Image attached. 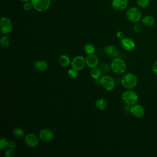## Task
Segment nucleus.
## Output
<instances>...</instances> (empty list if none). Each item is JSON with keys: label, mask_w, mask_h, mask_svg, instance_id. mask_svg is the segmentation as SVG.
Masks as SVG:
<instances>
[{"label": "nucleus", "mask_w": 157, "mask_h": 157, "mask_svg": "<svg viewBox=\"0 0 157 157\" xmlns=\"http://www.w3.org/2000/svg\"><path fill=\"white\" fill-rule=\"evenodd\" d=\"M95 105L96 108L98 109L99 110H104L106 109L107 104V102L104 99L99 98L96 101Z\"/></svg>", "instance_id": "20"}, {"label": "nucleus", "mask_w": 157, "mask_h": 157, "mask_svg": "<svg viewBox=\"0 0 157 157\" xmlns=\"http://www.w3.org/2000/svg\"><path fill=\"white\" fill-rule=\"evenodd\" d=\"M138 6L140 8L147 7L150 2V0H136Z\"/></svg>", "instance_id": "24"}, {"label": "nucleus", "mask_w": 157, "mask_h": 157, "mask_svg": "<svg viewBox=\"0 0 157 157\" xmlns=\"http://www.w3.org/2000/svg\"><path fill=\"white\" fill-rule=\"evenodd\" d=\"M121 98L123 102L128 105H132L137 103L138 96L137 93L132 90H127L121 94Z\"/></svg>", "instance_id": "3"}, {"label": "nucleus", "mask_w": 157, "mask_h": 157, "mask_svg": "<svg viewBox=\"0 0 157 157\" xmlns=\"http://www.w3.org/2000/svg\"><path fill=\"white\" fill-rule=\"evenodd\" d=\"M130 113L136 118H141L144 115L145 109L142 105L135 104L131 105Z\"/></svg>", "instance_id": "12"}, {"label": "nucleus", "mask_w": 157, "mask_h": 157, "mask_svg": "<svg viewBox=\"0 0 157 157\" xmlns=\"http://www.w3.org/2000/svg\"><path fill=\"white\" fill-rule=\"evenodd\" d=\"M13 28L11 20L7 17H2L0 20V31L4 34L10 33Z\"/></svg>", "instance_id": "7"}, {"label": "nucleus", "mask_w": 157, "mask_h": 157, "mask_svg": "<svg viewBox=\"0 0 157 157\" xmlns=\"http://www.w3.org/2000/svg\"><path fill=\"white\" fill-rule=\"evenodd\" d=\"M137 78L136 75L132 73L129 72L124 74L121 80L122 86L127 90H132L137 85Z\"/></svg>", "instance_id": "1"}, {"label": "nucleus", "mask_w": 157, "mask_h": 157, "mask_svg": "<svg viewBox=\"0 0 157 157\" xmlns=\"http://www.w3.org/2000/svg\"><path fill=\"white\" fill-rule=\"evenodd\" d=\"M117 37L120 39H121L123 38H124V33L123 32L121 31H119L117 33Z\"/></svg>", "instance_id": "33"}, {"label": "nucleus", "mask_w": 157, "mask_h": 157, "mask_svg": "<svg viewBox=\"0 0 157 157\" xmlns=\"http://www.w3.org/2000/svg\"><path fill=\"white\" fill-rule=\"evenodd\" d=\"M128 5V0H112V6L115 10L121 11L124 10Z\"/></svg>", "instance_id": "13"}, {"label": "nucleus", "mask_w": 157, "mask_h": 157, "mask_svg": "<svg viewBox=\"0 0 157 157\" xmlns=\"http://www.w3.org/2000/svg\"><path fill=\"white\" fill-rule=\"evenodd\" d=\"M39 137L43 142H50L53 139L54 133L50 129L44 128L39 132Z\"/></svg>", "instance_id": "10"}, {"label": "nucleus", "mask_w": 157, "mask_h": 157, "mask_svg": "<svg viewBox=\"0 0 157 157\" xmlns=\"http://www.w3.org/2000/svg\"><path fill=\"white\" fill-rule=\"evenodd\" d=\"M25 142L31 148L36 147L39 143L38 137L34 133H29L25 137Z\"/></svg>", "instance_id": "9"}, {"label": "nucleus", "mask_w": 157, "mask_h": 157, "mask_svg": "<svg viewBox=\"0 0 157 157\" xmlns=\"http://www.w3.org/2000/svg\"><path fill=\"white\" fill-rule=\"evenodd\" d=\"M133 29L136 33H139L141 31L142 29V24L139 23V22L134 23V25H133Z\"/></svg>", "instance_id": "28"}, {"label": "nucleus", "mask_w": 157, "mask_h": 157, "mask_svg": "<svg viewBox=\"0 0 157 157\" xmlns=\"http://www.w3.org/2000/svg\"><path fill=\"white\" fill-rule=\"evenodd\" d=\"M112 71L117 74H122L126 70V64L125 62L120 58H115L112 59L110 63Z\"/></svg>", "instance_id": "2"}, {"label": "nucleus", "mask_w": 157, "mask_h": 157, "mask_svg": "<svg viewBox=\"0 0 157 157\" xmlns=\"http://www.w3.org/2000/svg\"><path fill=\"white\" fill-rule=\"evenodd\" d=\"M5 156L7 157H13L15 156V152L13 148H9L6 151L5 153Z\"/></svg>", "instance_id": "29"}, {"label": "nucleus", "mask_w": 157, "mask_h": 157, "mask_svg": "<svg viewBox=\"0 0 157 157\" xmlns=\"http://www.w3.org/2000/svg\"><path fill=\"white\" fill-rule=\"evenodd\" d=\"M30 1L33 9L39 12H44L48 10L51 4V0H31Z\"/></svg>", "instance_id": "6"}, {"label": "nucleus", "mask_w": 157, "mask_h": 157, "mask_svg": "<svg viewBox=\"0 0 157 157\" xmlns=\"http://www.w3.org/2000/svg\"><path fill=\"white\" fill-rule=\"evenodd\" d=\"M13 135L18 139H21L25 136L23 130L20 128H16L13 130Z\"/></svg>", "instance_id": "21"}, {"label": "nucleus", "mask_w": 157, "mask_h": 157, "mask_svg": "<svg viewBox=\"0 0 157 157\" xmlns=\"http://www.w3.org/2000/svg\"><path fill=\"white\" fill-rule=\"evenodd\" d=\"M67 75L69 76V77H70L71 78L74 79L75 78H77V75H78V73H77V71H76L75 69L71 68L70 69L68 70L67 71Z\"/></svg>", "instance_id": "26"}, {"label": "nucleus", "mask_w": 157, "mask_h": 157, "mask_svg": "<svg viewBox=\"0 0 157 157\" xmlns=\"http://www.w3.org/2000/svg\"><path fill=\"white\" fill-rule=\"evenodd\" d=\"M86 64L90 68H93L96 67L99 63V59L96 55L94 54L88 55L85 58Z\"/></svg>", "instance_id": "14"}, {"label": "nucleus", "mask_w": 157, "mask_h": 157, "mask_svg": "<svg viewBox=\"0 0 157 157\" xmlns=\"http://www.w3.org/2000/svg\"><path fill=\"white\" fill-rule=\"evenodd\" d=\"M99 84L106 91H110L114 89L115 82L114 79L110 75H105L99 78Z\"/></svg>", "instance_id": "5"}, {"label": "nucleus", "mask_w": 157, "mask_h": 157, "mask_svg": "<svg viewBox=\"0 0 157 157\" xmlns=\"http://www.w3.org/2000/svg\"><path fill=\"white\" fill-rule=\"evenodd\" d=\"M9 142L4 137H1L0 139V150H4L7 147H8Z\"/></svg>", "instance_id": "25"}, {"label": "nucleus", "mask_w": 157, "mask_h": 157, "mask_svg": "<svg viewBox=\"0 0 157 157\" xmlns=\"http://www.w3.org/2000/svg\"><path fill=\"white\" fill-rule=\"evenodd\" d=\"M8 147L10 148L15 149L17 147V144L14 141H10V142H9Z\"/></svg>", "instance_id": "31"}, {"label": "nucleus", "mask_w": 157, "mask_h": 157, "mask_svg": "<svg viewBox=\"0 0 157 157\" xmlns=\"http://www.w3.org/2000/svg\"><path fill=\"white\" fill-rule=\"evenodd\" d=\"M126 16L129 21L137 23L142 19V12L139 8L131 7L127 10Z\"/></svg>", "instance_id": "4"}, {"label": "nucleus", "mask_w": 157, "mask_h": 157, "mask_svg": "<svg viewBox=\"0 0 157 157\" xmlns=\"http://www.w3.org/2000/svg\"><path fill=\"white\" fill-rule=\"evenodd\" d=\"M58 62L62 67H67L70 64V58L66 55H61L59 58Z\"/></svg>", "instance_id": "18"}, {"label": "nucleus", "mask_w": 157, "mask_h": 157, "mask_svg": "<svg viewBox=\"0 0 157 157\" xmlns=\"http://www.w3.org/2000/svg\"><path fill=\"white\" fill-rule=\"evenodd\" d=\"M104 52L107 55L112 56H117L119 53L118 48L114 45L106 46L104 48Z\"/></svg>", "instance_id": "16"}, {"label": "nucleus", "mask_w": 157, "mask_h": 157, "mask_svg": "<svg viewBox=\"0 0 157 157\" xmlns=\"http://www.w3.org/2000/svg\"><path fill=\"white\" fill-rule=\"evenodd\" d=\"M10 44V40L7 36H3L0 39V45L2 48L7 47Z\"/></svg>", "instance_id": "23"}, {"label": "nucleus", "mask_w": 157, "mask_h": 157, "mask_svg": "<svg viewBox=\"0 0 157 157\" xmlns=\"http://www.w3.org/2000/svg\"><path fill=\"white\" fill-rule=\"evenodd\" d=\"M34 68L36 69V70H37V71L43 72V71H46L48 69V63L45 61L39 60L34 63Z\"/></svg>", "instance_id": "15"}, {"label": "nucleus", "mask_w": 157, "mask_h": 157, "mask_svg": "<svg viewBox=\"0 0 157 157\" xmlns=\"http://www.w3.org/2000/svg\"><path fill=\"white\" fill-rule=\"evenodd\" d=\"M72 68L75 69L77 71H82L83 69L86 64V60L82 56H75L71 61Z\"/></svg>", "instance_id": "8"}, {"label": "nucleus", "mask_w": 157, "mask_h": 157, "mask_svg": "<svg viewBox=\"0 0 157 157\" xmlns=\"http://www.w3.org/2000/svg\"><path fill=\"white\" fill-rule=\"evenodd\" d=\"M84 51L88 55L93 54L95 51V47L91 44H86L84 46Z\"/></svg>", "instance_id": "22"}, {"label": "nucleus", "mask_w": 157, "mask_h": 157, "mask_svg": "<svg viewBox=\"0 0 157 157\" xmlns=\"http://www.w3.org/2000/svg\"><path fill=\"white\" fill-rule=\"evenodd\" d=\"M33 8V4L31 1L24 2V4L23 5V10H25L26 11L31 10Z\"/></svg>", "instance_id": "27"}, {"label": "nucleus", "mask_w": 157, "mask_h": 157, "mask_svg": "<svg viewBox=\"0 0 157 157\" xmlns=\"http://www.w3.org/2000/svg\"><path fill=\"white\" fill-rule=\"evenodd\" d=\"M152 71L153 72L157 75V61H155L152 64Z\"/></svg>", "instance_id": "32"}, {"label": "nucleus", "mask_w": 157, "mask_h": 157, "mask_svg": "<svg viewBox=\"0 0 157 157\" xmlns=\"http://www.w3.org/2000/svg\"><path fill=\"white\" fill-rule=\"evenodd\" d=\"M121 47L126 51H132L136 46L134 40L130 37H124L120 41Z\"/></svg>", "instance_id": "11"}, {"label": "nucleus", "mask_w": 157, "mask_h": 157, "mask_svg": "<svg viewBox=\"0 0 157 157\" xmlns=\"http://www.w3.org/2000/svg\"><path fill=\"white\" fill-rule=\"evenodd\" d=\"M20 1L23 2H28V1H29L31 0H20Z\"/></svg>", "instance_id": "34"}, {"label": "nucleus", "mask_w": 157, "mask_h": 157, "mask_svg": "<svg viewBox=\"0 0 157 157\" xmlns=\"http://www.w3.org/2000/svg\"><path fill=\"white\" fill-rule=\"evenodd\" d=\"M101 69H102V70L103 72H107V71H109V66H107V64L106 63H104V64H102V65L101 66Z\"/></svg>", "instance_id": "30"}, {"label": "nucleus", "mask_w": 157, "mask_h": 157, "mask_svg": "<svg viewBox=\"0 0 157 157\" xmlns=\"http://www.w3.org/2000/svg\"><path fill=\"white\" fill-rule=\"evenodd\" d=\"M90 75L95 80H98L101 77V75H102L101 70L99 68H97L96 67L91 68L90 71Z\"/></svg>", "instance_id": "19"}, {"label": "nucleus", "mask_w": 157, "mask_h": 157, "mask_svg": "<svg viewBox=\"0 0 157 157\" xmlns=\"http://www.w3.org/2000/svg\"><path fill=\"white\" fill-rule=\"evenodd\" d=\"M142 24L146 26H152L155 23V20L154 17L151 15H145L142 18Z\"/></svg>", "instance_id": "17"}]
</instances>
